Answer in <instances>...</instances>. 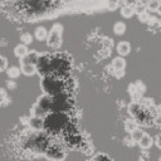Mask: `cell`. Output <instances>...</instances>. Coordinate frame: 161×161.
Wrapping results in <instances>:
<instances>
[{
	"label": "cell",
	"instance_id": "cell-1",
	"mask_svg": "<svg viewBox=\"0 0 161 161\" xmlns=\"http://www.w3.org/2000/svg\"><path fill=\"white\" fill-rule=\"evenodd\" d=\"M68 125V117L63 112H54L44 118V130L49 132H57L64 130Z\"/></svg>",
	"mask_w": 161,
	"mask_h": 161
},
{
	"label": "cell",
	"instance_id": "cell-2",
	"mask_svg": "<svg viewBox=\"0 0 161 161\" xmlns=\"http://www.w3.org/2000/svg\"><path fill=\"white\" fill-rule=\"evenodd\" d=\"M42 88L45 94L55 96V94L65 91V82L55 75H52V74L44 75V78L42 80Z\"/></svg>",
	"mask_w": 161,
	"mask_h": 161
},
{
	"label": "cell",
	"instance_id": "cell-3",
	"mask_svg": "<svg viewBox=\"0 0 161 161\" xmlns=\"http://www.w3.org/2000/svg\"><path fill=\"white\" fill-rule=\"evenodd\" d=\"M69 69H70L69 59L59 54L50 57V74L52 75H55L58 78L64 77L65 74H68Z\"/></svg>",
	"mask_w": 161,
	"mask_h": 161
},
{
	"label": "cell",
	"instance_id": "cell-4",
	"mask_svg": "<svg viewBox=\"0 0 161 161\" xmlns=\"http://www.w3.org/2000/svg\"><path fill=\"white\" fill-rule=\"evenodd\" d=\"M47 39H48V45L50 48H54V49L59 48L62 44V25L59 24L53 25L50 33H48Z\"/></svg>",
	"mask_w": 161,
	"mask_h": 161
},
{
	"label": "cell",
	"instance_id": "cell-5",
	"mask_svg": "<svg viewBox=\"0 0 161 161\" xmlns=\"http://www.w3.org/2000/svg\"><path fill=\"white\" fill-rule=\"evenodd\" d=\"M35 68H36V72H39L43 77L49 75L50 74V55L39 53V57L35 63Z\"/></svg>",
	"mask_w": 161,
	"mask_h": 161
},
{
	"label": "cell",
	"instance_id": "cell-6",
	"mask_svg": "<svg viewBox=\"0 0 161 161\" xmlns=\"http://www.w3.org/2000/svg\"><path fill=\"white\" fill-rule=\"evenodd\" d=\"M44 152H45V156L52 161H63L64 157H65L64 151L57 145H53V146L45 148Z\"/></svg>",
	"mask_w": 161,
	"mask_h": 161
},
{
	"label": "cell",
	"instance_id": "cell-7",
	"mask_svg": "<svg viewBox=\"0 0 161 161\" xmlns=\"http://www.w3.org/2000/svg\"><path fill=\"white\" fill-rule=\"evenodd\" d=\"M28 125L33 131H40L44 127V118L39 116H31L28 121Z\"/></svg>",
	"mask_w": 161,
	"mask_h": 161
},
{
	"label": "cell",
	"instance_id": "cell-8",
	"mask_svg": "<svg viewBox=\"0 0 161 161\" xmlns=\"http://www.w3.org/2000/svg\"><path fill=\"white\" fill-rule=\"evenodd\" d=\"M152 143H153V140H152V137H151L150 135H147V133H142V136H141L140 140H138V145H140V147L143 148V150L150 148V147L152 146Z\"/></svg>",
	"mask_w": 161,
	"mask_h": 161
},
{
	"label": "cell",
	"instance_id": "cell-9",
	"mask_svg": "<svg viewBox=\"0 0 161 161\" xmlns=\"http://www.w3.org/2000/svg\"><path fill=\"white\" fill-rule=\"evenodd\" d=\"M20 72L25 75H33L36 72L35 64L31 63H20Z\"/></svg>",
	"mask_w": 161,
	"mask_h": 161
},
{
	"label": "cell",
	"instance_id": "cell-10",
	"mask_svg": "<svg viewBox=\"0 0 161 161\" xmlns=\"http://www.w3.org/2000/svg\"><path fill=\"white\" fill-rule=\"evenodd\" d=\"M112 67H113V69L116 72H121L122 73L125 70V68H126V62H125V59L122 57H117V58L113 59Z\"/></svg>",
	"mask_w": 161,
	"mask_h": 161
},
{
	"label": "cell",
	"instance_id": "cell-11",
	"mask_svg": "<svg viewBox=\"0 0 161 161\" xmlns=\"http://www.w3.org/2000/svg\"><path fill=\"white\" fill-rule=\"evenodd\" d=\"M38 57H39V53L38 52H34V50L33 52H28L26 55L21 58L20 63H31V64H35Z\"/></svg>",
	"mask_w": 161,
	"mask_h": 161
},
{
	"label": "cell",
	"instance_id": "cell-12",
	"mask_svg": "<svg viewBox=\"0 0 161 161\" xmlns=\"http://www.w3.org/2000/svg\"><path fill=\"white\" fill-rule=\"evenodd\" d=\"M131 50V45L128 42H121L117 44V52L119 55H127Z\"/></svg>",
	"mask_w": 161,
	"mask_h": 161
},
{
	"label": "cell",
	"instance_id": "cell-13",
	"mask_svg": "<svg viewBox=\"0 0 161 161\" xmlns=\"http://www.w3.org/2000/svg\"><path fill=\"white\" fill-rule=\"evenodd\" d=\"M28 52H29V50H28V47H26L25 44H19V45H16L15 49H14L15 55H16L18 58H20V59H21L23 57H25Z\"/></svg>",
	"mask_w": 161,
	"mask_h": 161
},
{
	"label": "cell",
	"instance_id": "cell-14",
	"mask_svg": "<svg viewBox=\"0 0 161 161\" xmlns=\"http://www.w3.org/2000/svg\"><path fill=\"white\" fill-rule=\"evenodd\" d=\"M47 36H48V31H47V29L44 26H38L35 29V38L38 40H45Z\"/></svg>",
	"mask_w": 161,
	"mask_h": 161
},
{
	"label": "cell",
	"instance_id": "cell-15",
	"mask_svg": "<svg viewBox=\"0 0 161 161\" xmlns=\"http://www.w3.org/2000/svg\"><path fill=\"white\" fill-rule=\"evenodd\" d=\"M125 128H126L127 132L131 133L132 131H135V130L138 128V123H137L135 119H127V121L125 122Z\"/></svg>",
	"mask_w": 161,
	"mask_h": 161
},
{
	"label": "cell",
	"instance_id": "cell-16",
	"mask_svg": "<svg viewBox=\"0 0 161 161\" xmlns=\"http://www.w3.org/2000/svg\"><path fill=\"white\" fill-rule=\"evenodd\" d=\"M113 31H114L117 35H122V34H125V31H126V24L122 23V21L116 23V24L113 25Z\"/></svg>",
	"mask_w": 161,
	"mask_h": 161
},
{
	"label": "cell",
	"instance_id": "cell-17",
	"mask_svg": "<svg viewBox=\"0 0 161 161\" xmlns=\"http://www.w3.org/2000/svg\"><path fill=\"white\" fill-rule=\"evenodd\" d=\"M145 4H146V9L151 10V11L158 10V6H160L158 0H147V1H145Z\"/></svg>",
	"mask_w": 161,
	"mask_h": 161
},
{
	"label": "cell",
	"instance_id": "cell-18",
	"mask_svg": "<svg viewBox=\"0 0 161 161\" xmlns=\"http://www.w3.org/2000/svg\"><path fill=\"white\" fill-rule=\"evenodd\" d=\"M6 73H8L9 78H18L21 72H20V68H18V67H10L6 69Z\"/></svg>",
	"mask_w": 161,
	"mask_h": 161
},
{
	"label": "cell",
	"instance_id": "cell-19",
	"mask_svg": "<svg viewBox=\"0 0 161 161\" xmlns=\"http://www.w3.org/2000/svg\"><path fill=\"white\" fill-rule=\"evenodd\" d=\"M133 8H131V6H125L123 5V8L121 9V15L123 16V18H131L132 15H133Z\"/></svg>",
	"mask_w": 161,
	"mask_h": 161
},
{
	"label": "cell",
	"instance_id": "cell-20",
	"mask_svg": "<svg viewBox=\"0 0 161 161\" xmlns=\"http://www.w3.org/2000/svg\"><path fill=\"white\" fill-rule=\"evenodd\" d=\"M20 40L23 42V44L28 45V44H30V43L33 42V36H31L30 33H23V34L20 35Z\"/></svg>",
	"mask_w": 161,
	"mask_h": 161
},
{
	"label": "cell",
	"instance_id": "cell-21",
	"mask_svg": "<svg viewBox=\"0 0 161 161\" xmlns=\"http://www.w3.org/2000/svg\"><path fill=\"white\" fill-rule=\"evenodd\" d=\"M146 10V4H145V1H141V3H137L136 1V4L133 5V11H136L137 14H140V13H142V11H145Z\"/></svg>",
	"mask_w": 161,
	"mask_h": 161
},
{
	"label": "cell",
	"instance_id": "cell-22",
	"mask_svg": "<svg viewBox=\"0 0 161 161\" xmlns=\"http://www.w3.org/2000/svg\"><path fill=\"white\" fill-rule=\"evenodd\" d=\"M138 19H140V21L146 23V21H148V20H150V15H148V13L145 10V11H142V13H140V14H138Z\"/></svg>",
	"mask_w": 161,
	"mask_h": 161
},
{
	"label": "cell",
	"instance_id": "cell-23",
	"mask_svg": "<svg viewBox=\"0 0 161 161\" xmlns=\"http://www.w3.org/2000/svg\"><path fill=\"white\" fill-rule=\"evenodd\" d=\"M142 133H143V132H141V131H138V128H137V130H135V131H132V132H131V136H132V138H133V141H136V142H138V140H140V137L142 136Z\"/></svg>",
	"mask_w": 161,
	"mask_h": 161
},
{
	"label": "cell",
	"instance_id": "cell-24",
	"mask_svg": "<svg viewBox=\"0 0 161 161\" xmlns=\"http://www.w3.org/2000/svg\"><path fill=\"white\" fill-rule=\"evenodd\" d=\"M107 4H108V8H109L111 10H114V9L118 8V5H119V0H108Z\"/></svg>",
	"mask_w": 161,
	"mask_h": 161
},
{
	"label": "cell",
	"instance_id": "cell-25",
	"mask_svg": "<svg viewBox=\"0 0 161 161\" xmlns=\"http://www.w3.org/2000/svg\"><path fill=\"white\" fill-rule=\"evenodd\" d=\"M93 161H109V158H108L104 153H98V155L93 158Z\"/></svg>",
	"mask_w": 161,
	"mask_h": 161
},
{
	"label": "cell",
	"instance_id": "cell-26",
	"mask_svg": "<svg viewBox=\"0 0 161 161\" xmlns=\"http://www.w3.org/2000/svg\"><path fill=\"white\" fill-rule=\"evenodd\" d=\"M6 67H8L6 59H5L4 57H1V55H0V72H1V70H5V69H6Z\"/></svg>",
	"mask_w": 161,
	"mask_h": 161
},
{
	"label": "cell",
	"instance_id": "cell-27",
	"mask_svg": "<svg viewBox=\"0 0 161 161\" xmlns=\"http://www.w3.org/2000/svg\"><path fill=\"white\" fill-rule=\"evenodd\" d=\"M136 1L137 0H122V3H123L125 6H131V8H133V5L136 4Z\"/></svg>",
	"mask_w": 161,
	"mask_h": 161
},
{
	"label": "cell",
	"instance_id": "cell-28",
	"mask_svg": "<svg viewBox=\"0 0 161 161\" xmlns=\"http://www.w3.org/2000/svg\"><path fill=\"white\" fill-rule=\"evenodd\" d=\"M6 99V92L5 89H0V104Z\"/></svg>",
	"mask_w": 161,
	"mask_h": 161
},
{
	"label": "cell",
	"instance_id": "cell-29",
	"mask_svg": "<svg viewBox=\"0 0 161 161\" xmlns=\"http://www.w3.org/2000/svg\"><path fill=\"white\" fill-rule=\"evenodd\" d=\"M92 161H93V160H92Z\"/></svg>",
	"mask_w": 161,
	"mask_h": 161
}]
</instances>
